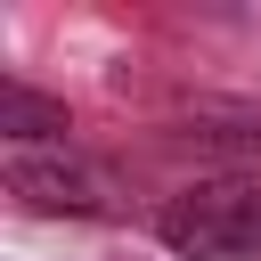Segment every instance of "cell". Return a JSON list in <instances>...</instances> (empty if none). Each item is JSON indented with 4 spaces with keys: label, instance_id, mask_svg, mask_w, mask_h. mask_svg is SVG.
I'll list each match as a JSON object with an SVG mask.
<instances>
[{
    "label": "cell",
    "instance_id": "cell-1",
    "mask_svg": "<svg viewBox=\"0 0 261 261\" xmlns=\"http://www.w3.org/2000/svg\"><path fill=\"white\" fill-rule=\"evenodd\" d=\"M163 245L188 261H261V188L253 179H204L163 204Z\"/></svg>",
    "mask_w": 261,
    "mask_h": 261
},
{
    "label": "cell",
    "instance_id": "cell-2",
    "mask_svg": "<svg viewBox=\"0 0 261 261\" xmlns=\"http://www.w3.org/2000/svg\"><path fill=\"white\" fill-rule=\"evenodd\" d=\"M8 188L33 204V212H106L114 204V188H106V171H90V163H73V155H8Z\"/></svg>",
    "mask_w": 261,
    "mask_h": 261
},
{
    "label": "cell",
    "instance_id": "cell-3",
    "mask_svg": "<svg viewBox=\"0 0 261 261\" xmlns=\"http://www.w3.org/2000/svg\"><path fill=\"white\" fill-rule=\"evenodd\" d=\"M0 130H8V139H65V106H49V98L0 82Z\"/></svg>",
    "mask_w": 261,
    "mask_h": 261
}]
</instances>
